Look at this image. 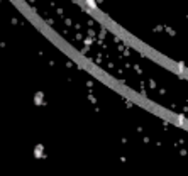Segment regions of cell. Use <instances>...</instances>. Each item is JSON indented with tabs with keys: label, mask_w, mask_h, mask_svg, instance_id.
Instances as JSON below:
<instances>
[{
	"label": "cell",
	"mask_w": 188,
	"mask_h": 176,
	"mask_svg": "<svg viewBox=\"0 0 188 176\" xmlns=\"http://www.w3.org/2000/svg\"><path fill=\"white\" fill-rule=\"evenodd\" d=\"M34 156H36V158H44V146L37 144L36 147H34Z\"/></svg>",
	"instance_id": "obj_1"
},
{
	"label": "cell",
	"mask_w": 188,
	"mask_h": 176,
	"mask_svg": "<svg viewBox=\"0 0 188 176\" xmlns=\"http://www.w3.org/2000/svg\"><path fill=\"white\" fill-rule=\"evenodd\" d=\"M34 104L36 105L44 104V93H42V92H36V95H34Z\"/></svg>",
	"instance_id": "obj_2"
},
{
	"label": "cell",
	"mask_w": 188,
	"mask_h": 176,
	"mask_svg": "<svg viewBox=\"0 0 188 176\" xmlns=\"http://www.w3.org/2000/svg\"><path fill=\"white\" fill-rule=\"evenodd\" d=\"M87 2H88V5H90V7H93V9L97 7V5H95V2H93V0H87Z\"/></svg>",
	"instance_id": "obj_3"
}]
</instances>
